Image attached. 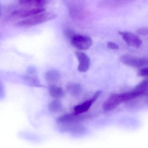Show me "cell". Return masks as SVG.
I'll use <instances>...</instances> for the list:
<instances>
[{
    "mask_svg": "<svg viewBox=\"0 0 148 148\" xmlns=\"http://www.w3.org/2000/svg\"><path fill=\"white\" fill-rule=\"evenodd\" d=\"M137 75L142 77H148V65L147 67H142L138 71Z\"/></svg>",
    "mask_w": 148,
    "mask_h": 148,
    "instance_id": "17",
    "label": "cell"
},
{
    "mask_svg": "<svg viewBox=\"0 0 148 148\" xmlns=\"http://www.w3.org/2000/svg\"><path fill=\"white\" fill-rule=\"evenodd\" d=\"M84 116L81 114H67L62 116L57 119V122L61 125L69 124V123H77L79 121L83 119Z\"/></svg>",
    "mask_w": 148,
    "mask_h": 148,
    "instance_id": "10",
    "label": "cell"
},
{
    "mask_svg": "<svg viewBox=\"0 0 148 148\" xmlns=\"http://www.w3.org/2000/svg\"><path fill=\"white\" fill-rule=\"evenodd\" d=\"M133 90L136 92L139 95V96L144 94L148 91V79L143 80L138 85L136 86Z\"/></svg>",
    "mask_w": 148,
    "mask_h": 148,
    "instance_id": "14",
    "label": "cell"
},
{
    "mask_svg": "<svg viewBox=\"0 0 148 148\" xmlns=\"http://www.w3.org/2000/svg\"><path fill=\"white\" fill-rule=\"evenodd\" d=\"M67 90L73 96H78L82 92V88L78 83H70L67 86Z\"/></svg>",
    "mask_w": 148,
    "mask_h": 148,
    "instance_id": "15",
    "label": "cell"
},
{
    "mask_svg": "<svg viewBox=\"0 0 148 148\" xmlns=\"http://www.w3.org/2000/svg\"><path fill=\"white\" fill-rule=\"evenodd\" d=\"M101 94V91H97L95 93L92 98L87 100L82 104L76 106L74 109V114H82L87 112L93 103L97 100Z\"/></svg>",
    "mask_w": 148,
    "mask_h": 148,
    "instance_id": "5",
    "label": "cell"
},
{
    "mask_svg": "<svg viewBox=\"0 0 148 148\" xmlns=\"http://www.w3.org/2000/svg\"><path fill=\"white\" fill-rule=\"evenodd\" d=\"M45 79L47 82L50 83L57 82L60 78V74L56 70H50L45 74Z\"/></svg>",
    "mask_w": 148,
    "mask_h": 148,
    "instance_id": "12",
    "label": "cell"
},
{
    "mask_svg": "<svg viewBox=\"0 0 148 148\" xmlns=\"http://www.w3.org/2000/svg\"><path fill=\"white\" fill-rule=\"evenodd\" d=\"M5 96V89L2 82L0 81V100L3 99Z\"/></svg>",
    "mask_w": 148,
    "mask_h": 148,
    "instance_id": "20",
    "label": "cell"
},
{
    "mask_svg": "<svg viewBox=\"0 0 148 148\" xmlns=\"http://www.w3.org/2000/svg\"><path fill=\"white\" fill-rule=\"evenodd\" d=\"M49 92L50 95L56 99L62 98L64 95L63 89L54 84H52L49 86Z\"/></svg>",
    "mask_w": 148,
    "mask_h": 148,
    "instance_id": "13",
    "label": "cell"
},
{
    "mask_svg": "<svg viewBox=\"0 0 148 148\" xmlns=\"http://www.w3.org/2000/svg\"><path fill=\"white\" fill-rule=\"evenodd\" d=\"M107 46L110 49L117 50L119 49L118 45L113 42H108L107 43Z\"/></svg>",
    "mask_w": 148,
    "mask_h": 148,
    "instance_id": "19",
    "label": "cell"
},
{
    "mask_svg": "<svg viewBox=\"0 0 148 148\" xmlns=\"http://www.w3.org/2000/svg\"><path fill=\"white\" fill-rule=\"evenodd\" d=\"M75 55L79 62L77 69L80 72H85L89 69L90 60L89 57L85 53L80 51L75 52Z\"/></svg>",
    "mask_w": 148,
    "mask_h": 148,
    "instance_id": "9",
    "label": "cell"
},
{
    "mask_svg": "<svg viewBox=\"0 0 148 148\" xmlns=\"http://www.w3.org/2000/svg\"><path fill=\"white\" fill-rule=\"evenodd\" d=\"M49 109L54 113H59L62 110V106L61 102L59 100H55L49 104Z\"/></svg>",
    "mask_w": 148,
    "mask_h": 148,
    "instance_id": "16",
    "label": "cell"
},
{
    "mask_svg": "<svg viewBox=\"0 0 148 148\" xmlns=\"http://www.w3.org/2000/svg\"><path fill=\"white\" fill-rule=\"evenodd\" d=\"M24 81L30 85L36 87H42L37 75V71L34 67L28 68L26 74L23 76Z\"/></svg>",
    "mask_w": 148,
    "mask_h": 148,
    "instance_id": "8",
    "label": "cell"
},
{
    "mask_svg": "<svg viewBox=\"0 0 148 148\" xmlns=\"http://www.w3.org/2000/svg\"><path fill=\"white\" fill-rule=\"evenodd\" d=\"M133 1L134 0H103L100 2V5L104 8H118L130 3Z\"/></svg>",
    "mask_w": 148,
    "mask_h": 148,
    "instance_id": "11",
    "label": "cell"
},
{
    "mask_svg": "<svg viewBox=\"0 0 148 148\" xmlns=\"http://www.w3.org/2000/svg\"><path fill=\"white\" fill-rule=\"evenodd\" d=\"M1 6H0V15H1Z\"/></svg>",
    "mask_w": 148,
    "mask_h": 148,
    "instance_id": "23",
    "label": "cell"
},
{
    "mask_svg": "<svg viewBox=\"0 0 148 148\" xmlns=\"http://www.w3.org/2000/svg\"><path fill=\"white\" fill-rule=\"evenodd\" d=\"M56 17L57 16L53 13L42 12L20 21L16 25L17 27L29 28L53 20L56 18Z\"/></svg>",
    "mask_w": 148,
    "mask_h": 148,
    "instance_id": "1",
    "label": "cell"
},
{
    "mask_svg": "<svg viewBox=\"0 0 148 148\" xmlns=\"http://www.w3.org/2000/svg\"><path fill=\"white\" fill-rule=\"evenodd\" d=\"M146 99H145V103L148 106V91L144 94Z\"/></svg>",
    "mask_w": 148,
    "mask_h": 148,
    "instance_id": "22",
    "label": "cell"
},
{
    "mask_svg": "<svg viewBox=\"0 0 148 148\" xmlns=\"http://www.w3.org/2000/svg\"><path fill=\"white\" fill-rule=\"evenodd\" d=\"M45 11V8L43 7H36L31 9L16 10L12 13L11 15L16 18L26 19L37 14L44 12Z\"/></svg>",
    "mask_w": 148,
    "mask_h": 148,
    "instance_id": "7",
    "label": "cell"
},
{
    "mask_svg": "<svg viewBox=\"0 0 148 148\" xmlns=\"http://www.w3.org/2000/svg\"><path fill=\"white\" fill-rule=\"evenodd\" d=\"M133 96L131 92L112 94L104 102L103 107V110L105 111L113 110L122 103L132 100L133 98Z\"/></svg>",
    "mask_w": 148,
    "mask_h": 148,
    "instance_id": "2",
    "label": "cell"
},
{
    "mask_svg": "<svg viewBox=\"0 0 148 148\" xmlns=\"http://www.w3.org/2000/svg\"><path fill=\"white\" fill-rule=\"evenodd\" d=\"M70 39L72 45L74 47L80 50L88 49L93 43V41L90 37L76 34Z\"/></svg>",
    "mask_w": 148,
    "mask_h": 148,
    "instance_id": "4",
    "label": "cell"
},
{
    "mask_svg": "<svg viewBox=\"0 0 148 148\" xmlns=\"http://www.w3.org/2000/svg\"><path fill=\"white\" fill-rule=\"evenodd\" d=\"M136 32L143 36H148V28H142L137 30Z\"/></svg>",
    "mask_w": 148,
    "mask_h": 148,
    "instance_id": "18",
    "label": "cell"
},
{
    "mask_svg": "<svg viewBox=\"0 0 148 148\" xmlns=\"http://www.w3.org/2000/svg\"><path fill=\"white\" fill-rule=\"evenodd\" d=\"M75 33H74L71 30H67L66 32V34L69 38L71 39L72 38V36L75 34Z\"/></svg>",
    "mask_w": 148,
    "mask_h": 148,
    "instance_id": "21",
    "label": "cell"
},
{
    "mask_svg": "<svg viewBox=\"0 0 148 148\" xmlns=\"http://www.w3.org/2000/svg\"><path fill=\"white\" fill-rule=\"evenodd\" d=\"M118 33L128 46L138 48L141 45L142 41L138 36L127 31H119Z\"/></svg>",
    "mask_w": 148,
    "mask_h": 148,
    "instance_id": "6",
    "label": "cell"
},
{
    "mask_svg": "<svg viewBox=\"0 0 148 148\" xmlns=\"http://www.w3.org/2000/svg\"><path fill=\"white\" fill-rule=\"evenodd\" d=\"M123 64L134 68H140L148 65V57H138L130 54H124L120 58Z\"/></svg>",
    "mask_w": 148,
    "mask_h": 148,
    "instance_id": "3",
    "label": "cell"
}]
</instances>
